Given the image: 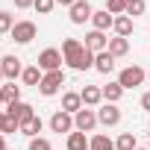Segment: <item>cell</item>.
Returning a JSON list of instances; mask_svg holds the SVG:
<instances>
[{
  "label": "cell",
  "instance_id": "cell-1",
  "mask_svg": "<svg viewBox=\"0 0 150 150\" xmlns=\"http://www.w3.org/2000/svg\"><path fill=\"white\" fill-rule=\"evenodd\" d=\"M94 56H97V53H91L80 38H65V41H62V59H65V65L74 68V71H88V68H94Z\"/></svg>",
  "mask_w": 150,
  "mask_h": 150
},
{
  "label": "cell",
  "instance_id": "cell-2",
  "mask_svg": "<svg viewBox=\"0 0 150 150\" xmlns=\"http://www.w3.org/2000/svg\"><path fill=\"white\" fill-rule=\"evenodd\" d=\"M144 80H147V71L138 68V65H129V68H124V71L118 74V83L124 86V91H127V88H138V86H144Z\"/></svg>",
  "mask_w": 150,
  "mask_h": 150
},
{
  "label": "cell",
  "instance_id": "cell-3",
  "mask_svg": "<svg viewBox=\"0 0 150 150\" xmlns=\"http://www.w3.org/2000/svg\"><path fill=\"white\" fill-rule=\"evenodd\" d=\"M62 86H65V71H50V74H44V77H41L38 91H41L44 97H53V94L62 91Z\"/></svg>",
  "mask_w": 150,
  "mask_h": 150
},
{
  "label": "cell",
  "instance_id": "cell-4",
  "mask_svg": "<svg viewBox=\"0 0 150 150\" xmlns=\"http://www.w3.org/2000/svg\"><path fill=\"white\" fill-rule=\"evenodd\" d=\"M62 50H56V47H47V50H41L38 53V68L44 71V74H50V71H62Z\"/></svg>",
  "mask_w": 150,
  "mask_h": 150
},
{
  "label": "cell",
  "instance_id": "cell-5",
  "mask_svg": "<svg viewBox=\"0 0 150 150\" xmlns=\"http://www.w3.org/2000/svg\"><path fill=\"white\" fill-rule=\"evenodd\" d=\"M97 124H100V121H97V112L88 109V106H83L77 115H74V129H77V132H91Z\"/></svg>",
  "mask_w": 150,
  "mask_h": 150
},
{
  "label": "cell",
  "instance_id": "cell-6",
  "mask_svg": "<svg viewBox=\"0 0 150 150\" xmlns=\"http://www.w3.org/2000/svg\"><path fill=\"white\" fill-rule=\"evenodd\" d=\"M35 33H38V30H35V24H33V21H18V24L12 27V33H9V35H12V41H15V44H30V41L35 38Z\"/></svg>",
  "mask_w": 150,
  "mask_h": 150
},
{
  "label": "cell",
  "instance_id": "cell-7",
  "mask_svg": "<svg viewBox=\"0 0 150 150\" xmlns=\"http://www.w3.org/2000/svg\"><path fill=\"white\" fill-rule=\"evenodd\" d=\"M68 15H71V24H77V27H83L86 21H91V15H94V9H91V3L88 0H77L71 9H68Z\"/></svg>",
  "mask_w": 150,
  "mask_h": 150
},
{
  "label": "cell",
  "instance_id": "cell-8",
  "mask_svg": "<svg viewBox=\"0 0 150 150\" xmlns=\"http://www.w3.org/2000/svg\"><path fill=\"white\" fill-rule=\"evenodd\" d=\"M50 129H53V132H59V135H62V132H68V135H71V132H74V115H68V112L56 109V112L50 115Z\"/></svg>",
  "mask_w": 150,
  "mask_h": 150
},
{
  "label": "cell",
  "instance_id": "cell-9",
  "mask_svg": "<svg viewBox=\"0 0 150 150\" xmlns=\"http://www.w3.org/2000/svg\"><path fill=\"white\" fill-rule=\"evenodd\" d=\"M0 68H3V77H6L9 83H15L21 74H24V65H21V59H18L15 53H9V56L0 59Z\"/></svg>",
  "mask_w": 150,
  "mask_h": 150
},
{
  "label": "cell",
  "instance_id": "cell-10",
  "mask_svg": "<svg viewBox=\"0 0 150 150\" xmlns=\"http://www.w3.org/2000/svg\"><path fill=\"white\" fill-rule=\"evenodd\" d=\"M97 121H100L103 127H118V124H121V109H118L115 103H103V106L97 109Z\"/></svg>",
  "mask_w": 150,
  "mask_h": 150
},
{
  "label": "cell",
  "instance_id": "cell-11",
  "mask_svg": "<svg viewBox=\"0 0 150 150\" xmlns=\"http://www.w3.org/2000/svg\"><path fill=\"white\" fill-rule=\"evenodd\" d=\"M6 115H9V118H15L18 124H24V121L35 118L33 106H30V103H24V100H18V103H9V106H6Z\"/></svg>",
  "mask_w": 150,
  "mask_h": 150
},
{
  "label": "cell",
  "instance_id": "cell-12",
  "mask_svg": "<svg viewBox=\"0 0 150 150\" xmlns=\"http://www.w3.org/2000/svg\"><path fill=\"white\" fill-rule=\"evenodd\" d=\"M91 53H103L106 47H109V35L106 33H100V30H91L88 35H86V41H83Z\"/></svg>",
  "mask_w": 150,
  "mask_h": 150
},
{
  "label": "cell",
  "instance_id": "cell-13",
  "mask_svg": "<svg viewBox=\"0 0 150 150\" xmlns=\"http://www.w3.org/2000/svg\"><path fill=\"white\" fill-rule=\"evenodd\" d=\"M112 24H115V15H112V12H106V9H94V15H91V30L106 33V30H112Z\"/></svg>",
  "mask_w": 150,
  "mask_h": 150
},
{
  "label": "cell",
  "instance_id": "cell-14",
  "mask_svg": "<svg viewBox=\"0 0 150 150\" xmlns=\"http://www.w3.org/2000/svg\"><path fill=\"white\" fill-rule=\"evenodd\" d=\"M80 97H83V106H88V109H94V106L103 103V91H100V86H86V88L80 91Z\"/></svg>",
  "mask_w": 150,
  "mask_h": 150
},
{
  "label": "cell",
  "instance_id": "cell-15",
  "mask_svg": "<svg viewBox=\"0 0 150 150\" xmlns=\"http://www.w3.org/2000/svg\"><path fill=\"white\" fill-rule=\"evenodd\" d=\"M80 109H83V97H80V91H65V94H62V112L77 115Z\"/></svg>",
  "mask_w": 150,
  "mask_h": 150
},
{
  "label": "cell",
  "instance_id": "cell-16",
  "mask_svg": "<svg viewBox=\"0 0 150 150\" xmlns=\"http://www.w3.org/2000/svg\"><path fill=\"white\" fill-rule=\"evenodd\" d=\"M94 71H100V74H112V71H115V56H112L109 50L97 53V56H94Z\"/></svg>",
  "mask_w": 150,
  "mask_h": 150
},
{
  "label": "cell",
  "instance_id": "cell-17",
  "mask_svg": "<svg viewBox=\"0 0 150 150\" xmlns=\"http://www.w3.org/2000/svg\"><path fill=\"white\" fill-rule=\"evenodd\" d=\"M112 30H115V35H121V38H129V33H132V18H129V15H115V24H112Z\"/></svg>",
  "mask_w": 150,
  "mask_h": 150
},
{
  "label": "cell",
  "instance_id": "cell-18",
  "mask_svg": "<svg viewBox=\"0 0 150 150\" xmlns=\"http://www.w3.org/2000/svg\"><path fill=\"white\" fill-rule=\"evenodd\" d=\"M115 59H121V56H127L129 53V38H121V35H115V38H109V47H106Z\"/></svg>",
  "mask_w": 150,
  "mask_h": 150
},
{
  "label": "cell",
  "instance_id": "cell-19",
  "mask_svg": "<svg viewBox=\"0 0 150 150\" xmlns=\"http://www.w3.org/2000/svg\"><path fill=\"white\" fill-rule=\"evenodd\" d=\"M100 91H103V100L106 103H118L121 97H124V86L115 80V83H109V86H100Z\"/></svg>",
  "mask_w": 150,
  "mask_h": 150
},
{
  "label": "cell",
  "instance_id": "cell-20",
  "mask_svg": "<svg viewBox=\"0 0 150 150\" xmlns=\"http://www.w3.org/2000/svg\"><path fill=\"white\" fill-rule=\"evenodd\" d=\"M41 129H44V121H41L38 115L21 124V135H27V138H38V132H41Z\"/></svg>",
  "mask_w": 150,
  "mask_h": 150
},
{
  "label": "cell",
  "instance_id": "cell-21",
  "mask_svg": "<svg viewBox=\"0 0 150 150\" xmlns=\"http://www.w3.org/2000/svg\"><path fill=\"white\" fill-rule=\"evenodd\" d=\"M65 147H68V150H91V144H88V138H86V132H77V129H74V132L68 135V141H65Z\"/></svg>",
  "mask_w": 150,
  "mask_h": 150
},
{
  "label": "cell",
  "instance_id": "cell-22",
  "mask_svg": "<svg viewBox=\"0 0 150 150\" xmlns=\"http://www.w3.org/2000/svg\"><path fill=\"white\" fill-rule=\"evenodd\" d=\"M41 77H44V71H41L38 65H30V68H24V74H21V80H24V86H35V88H38Z\"/></svg>",
  "mask_w": 150,
  "mask_h": 150
},
{
  "label": "cell",
  "instance_id": "cell-23",
  "mask_svg": "<svg viewBox=\"0 0 150 150\" xmlns=\"http://www.w3.org/2000/svg\"><path fill=\"white\" fill-rule=\"evenodd\" d=\"M0 94H3V103H6V106H9V103H18V100H21V86L3 83V86H0Z\"/></svg>",
  "mask_w": 150,
  "mask_h": 150
},
{
  "label": "cell",
  "instance_id": "cell-24",
  "mask_svg": "<svg viewBox=\"0 0 150 150\" xmlns=\"http://www.w3.org/2000/svg\"><path fill=\"white\" fill-rule=\"evenodd\" d=\"M88 144H91V150H115V141H112L109 135H103V132H100V135H91Z\"/></svg>",
  "mask_w": 150,
  "mask_h": 150
},
{
  "label": "cell",
  "instance_id": "cell-25",
  "mask_svg": "<svg viewBox=\"0 0 150 150\" xmlns=\"http://www.w3.org/2000/svg\"><path fill=\"white\" fill-rule=\"evenodd\" d=\"M135 147H138V141H135L132 132H121L118 141H115V150H135Z\"/></svg>",
  "mask_w": 150,
  "mask_h": 150
},
{
  "label": "cell",
  "instance_id": "cell-26",
  "mask_svg": "<svg viewBox=\"0 0 150 150\" xmlns=\"http://www.w3.org/2000/svg\"><path fill=\"white\" fill-rule=\"evenodd\" d=\"M147 12V3H144V0H129V3H127V15L129 18H138V15H144Z\"/></svg>",
  "mask_w": 150,
  "mask_h": 150
},
{
  "label": "cell",
  "instance_id": "cell-27",
  "mask_svg": "<svg viewBox=\"0 0 150 150\" xmlns=\"http://www.w3.org/2000/svg\"><path fill=\"white\" fill-rule=\"evenodd\" d=\"M127 3H129V0H106V12H112V15H127Z\"/></svg>",
  "mask_w": 150,
  "mask_h": 150
},
{
  "label": "cell",
  "instance_id": "cell-28",
  "mask_svg": "<svg viewBox=\"0 0 150 150\" xmlns=\"http://www.w3.org/2000/svg\"><path fill=\"white\" fill-rule=\"evenodd\" d=\"M15 24H18V21H15L9 12H0V35H3V33H12Z\"/></svg>",
  "mask_w": 150,
  "mask_h": 150
},
{
  "label": "cell",
  "instance_id": "cell-29",
  "mask_svg": "<svg viewBox=\"0 0 150 150\" xmlns=\"http://www.w3.org/2000/svg\"><path fill=\"white\" fill-rule=\"evenodd\" d=\"M53 6H56V0H35V3H33V9H35L38 15H50Z\"/></svg>",
  "mask_w": 150,
  "mask_h": 150
},
{
  "label": "cell",
  "instance_id": "cell-30",
  "mask_svg": "<svg viewBox=\"0 0 150 150\" xmlns=\"http://www.w3.org/2000/svg\"><path fill=\"white\" fill-rule=\"evenodd\" d=\"M30 150H53V144L38 135V138H30Z\"/></svg>",
  "mask_w": 150,
  "mask_h": 150
},
{
  "label": "cell",
  "instance_id": "cell-31",
  "mask_svg": "<svg viewBox=\"0 0 150 150\" xmlns=\"http://www.w3.org/2000/svg\"><path fill=\"white\" fill-rule=\"evenodd\" d=\"M141 109H147V112H150V91H144V94H141Z\"/></svg>",
  "mask_w": 150,
  "mask_h": 150
},
{
  "label": "cell",
  "instance_id": "cell-32",
  "mask_svg": "<svg viewBox=\"0 0 150 150\" xmlns=\"http://www.w3.org/2000/svg\"><path fill=\"white\" fill-rule=\"evenodd\" d=\"M33 3H35V0H15V6H18V9H30Z\"/></svg>",
  "mask_w": 150,
  "mask_h": 150
},
{
  "label": "cell",
  "instance_id": "cell-33",
  "mask_svg": "<svg viewBox=\"0 0 150 150\" xmlns=\"http://www.w3.org/2000/svg\"><path fill=\"white\" fill-rule=\"evenodd\" d=\"M6 121H9V115H6V112H0V132L6 129Z\"/></svg>",
  "mask_w": 150,
  "mask_h": 150
},
{
  "label": "cell",
  "instance_id": "cell-34",
  "mask_svg": "<svg viewBox=\"0 0 150 150\" xmlns=\"http://www.w3.org/2000/svg\"><path fill=\"white\" fill-rule=\"evenodd\" d=\"M56 3H59V6H68V9H71L74 3H77V0H56Z\"/></svg>",
  "mask_w": 150,
  "mask_h": 150
},
{
  "label": "cell",
  "instance_id": "cell-35",
  "mask_svg": "<svg viewBox=\"0 0 150 150\" xmlns=\"http://www.w3.org/2000/svg\"><path fill=\"white\" fill-rule=\"evenodd\" d=\"M0 150H6V135L0 132Z\"/></svg>",
  "mask_w": 150,
  "mask_h": 150
},
{
  "label": "cell",
  "instance_id": "cell-36",
  "mask_svg": "<svg viewBox=\"0 0 150 150\" xmlns=\"http://www.w3.org/2000/svg\"><path fill=\"white\" fill-rule=\"evenodd\" d=\"M3 80H6V77H3V68H0V86H3Z\"/></svg>",
  "mask_w": 150,
  "mask_h": 150
},
{
  "label": "cell",
  "instance_id": "cell-37",
  "mask_svg": "<svg viewBox=\"0 0 150 150\" xmlns=\"http://www.w3.org/2000/svg\"><path fill=\"white\" fill-rule=\"evenodd\" d=\"M135 150H150V147H135Z\"/></svg>",
  "mask_w": 150,
  "mask_h": 150
},
{
  "label": "cell",
  "instance_id": "cell-38",
  "mask_svg": "<svg viewBox=\"0 0 150 150\" xmlns=\"http://www.w3.org/2000/svg\"><path fill=\"white\" fill-rule=\"evenodd\" d=\"M0 106H3V94H0Z\"/></svg>",
  "mask_w": 150,
  "mask_h": 150
},
{
  "label": "cell",
  "instance_id": "cell-39",
  "mask_svg": "<svg viewBox=\"0 0 150 150\" xmlns=\"http://www.w3.org/2000/svg\"><path fill=\"white\" fill-rule=\"evenodd\" d=\"M147 80H150V71H147Z\"/></svg>",
  "mask_w": 150,
  "mask_h": 150
}]
</instances>
